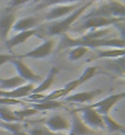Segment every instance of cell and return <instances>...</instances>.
Instances as JSON below:
<instances>
[{
	"instance_id": "cell-1",
	"label": "cell",
	"mask_w": 125,
	"mask_h": 135,
	"mask_svg": "<svg viewBox=\"0 0 125 135\" xmlns=\"http://www.w3.org/2000/svg\"><path fill=\"white\" fill-rule=\"evenodd\" d=\"M93 1H88V3H83L79 9H76L72 14L64 18H60L58 21L48 22L46 25L39 26L37 31H38V37L39 38H44V37H55V36H63L68 32L69 30L72 27V25L76 22V20L88 9L91 5H93Z\"/></svg>"
},
{
	"instance_id": "cell-2",
	"label": "cell",
	"mask_w": 125,
	"mask_h": 135,
	"mask_svg": "<svg viewBox=\"0 0 125 135\" xmlns=\"http://www.w3.org/2000/svg\"><path fill=\"white\" fill-rule=\"evenodd\" d=\"M74 47H85L91 49H98V48H115V49H124L125 41L122 38H102L93 39V41H86L77 37L71 38L68 35H63L60 42L58 44V52H60L66 48H74Z\"/></svg>"
},
{
	"instance_id": "cell-3",
	"label": "cell",
	"mask_w": 125,
	"mask_h": 135,
	"mask_svg": "<svg viewBox=\"0 0 125 135\" xmlns=\"http://www.w3.org/2000/svg\"><path fill=\"white\" fill-rule=\"evenodd\" d=\"M87 17H117L124 18L125 17V5L119 1H107L101 3L99 6L89 11Z\"/></svg>"
},
{
	"instance_id": "cell-4",
	"label": "cell",
	"mask_w": 125,
	"mask_h": 135,
	"mask_svg": "<svg viewBox=\"0 0 125 135\" xmlns=\"http://www.w3.org/2000/svg\"><path fill=\"white\" fill-rule=\"evenodd\" d=\"M85 1H69V3H64V1H59L55 5L48 9V12L44 15V20L48 22H53L60 18H64L72 14L76 9H79Z\"/></svg>"
},
{
	"instance_id": "cell-5",
	"label": "cell",
	"mask_w": 125,
	"mask_h": 135,
	"mask_svg": "<svg viewBox=\"0 0 125 135\" xmlns=\"http://www.w3.org/2000/svg\"><path fill=\"white\" fill-rule=\"evenodd\" d=\"M85 21L76 26V32H83V31H94V30H102L108 28L109 26H113L118 22L124 21V18H117V17H87L83 18Z\"/></svg>"
},
{
	"instance_id": "cell-6",
	"label": "cell",
	"mask_w": 125,
	"mask_h": 135,
	"mask_svg": "<svg viewBox=\"0 0 125 135\" xmlns=\"http://www.w3.org/2000/svg\"><path fill=\"white\" fill-rule=\"evenodd\" d=\"M17 18V9L10 5L0 9V39L6 41L7 36L12 30V26Z\"/></svg>"
},
{
	"instance_id": "cell-7",
	"label": "cell",
	"mask_w": 125,
	"mask_h": 135,
	"mask_svg": "<svg viewBox=\"0 0 125 135\" xmlns=\"http://www.w3.org/2000/svg\"><path fill=\"white\" fill-rule=\"evenodd\" d=\"M75 112L76 113H81V115H80L81 120L88 128L92 129V130H96L97 132V129H99V130H104L106 129L103 124V120H102V115H99L96 110L93 109V108H91L89 106L80 107Z\"/></svg>"
},
{
	"instance_id": "cell-8",
	"label": "cell",
	"mask_w": 125,
	"mask_h": 135,
	"mask_svg": "<svg viewBox=\"0 0 125 135\" xmlns=\"http://www.w3.org/2000/svg\"><path fill=\"white\" fill-rule=\"evenodd\" d=\"M54 46H55V41L53 38L46 39L42 44L37 46L36 48L28 50L27 53L21 54V55H16L18 59L21 58H32V59H44V58L49 57L50 54L53 53Z\"/></svg>"
},
{
	"instance_id": "cell-9",
	"label": "cell",
	"mask_w": 125,
	"mask_h": 135,
	"mask_svg": "<svg viewBox=\"0 0 125 135\" xmlns=\"http://www.w3.org/2000/svg\"><path fill=\"white\" fill-rule=\"evenodd\" d=\"M124 97H125V93L124 92L114 93V95H111V96H108V97H106V98H103V100L99 101V102L93 103V104H91L89 107H91V108H93V109L96 110L99 115H109L112 108H113L117 103L120 102Z\"/></svg>"
},
{
	"instance_id": "cell-10",
	"label": "cell",
	"mask_w": 125,
	"mask_h": 135,
	"mask_svg": "<svg viewBox=\"0 0 125 135\" xmlns=\"http://www.w3.org/2000/svg\"><path fill=\"white\" fill-rule=\"evenodd\" d=\"M11 64L14 65L15 70L17 71V75L21 79L25 80V82H28V84H36V82H41L42 81V76L34 74L32 71V69H29V66L27 64H25L21 59H18L17 57H15L12 60H11Z\"/></svg>"
},
{
	"instance_id": "cell-11",
	"label": "cell",
	"mask_w": 125,
	"mask_h": 135,
	"mask_svg": "<svg viewBox=\"0 0 125 135\" xmlns=\"http://www.w3.org/2000/svg\"><path fill=\"white\" fill-rule=\"evenodd\" d=\"M69 135H101L98 132L92 130L81 120L80 114L76 112L71 113V120H70V129Z\"/></svg>"
},
{
	"instance_id": "cell-12",
	"label": "cell",
	"mask_w": 125,
	"mask_h": 135,
	"mask_svg": "<svg viewBox=\"0 0 125 135\" xmlns=\"http://www.w3.org/2000/svg\"><path fill=\"white\" fill-rule=\"evenodd\" d=\"M102 92H103L102 89L91 90V91H85V92H75V93H70L66 97H64V100L69 103H80V104H83V103L92 102Z\"/></svg>"
},
{
	"instance_id": "cell-13",
	"label": "cell",
	"mask_w": 125,
	"mask_h": 135,
	"mask_svg": "<svg viewBox=\"0 0 125 135\" xmlns=\"http://www.w3.org/2000/svg\"><path fill=\"white\" fill-rule=\"evenodd\" d=\"M46 128L52 133H60L70 129V120L64 118L60 114H53L50 115L46 122Z\"/></svg>"
},
{
	"instance_id": "cell-14",
	"label": "cell",
	"mask_w": 125,
	"mask_h": 135,
	"mask_svg": "<svg viewBox=\"0 0 125 135\" xmlns=\"http://www.w3.org/2000/svg\"><path fill=\"white\" fill-rule=\"evenodd\" d=\"M34 85L33 84H25V85L20 86L17 89L10 90V91H3L0 90V98H14V100H20L23 97H28L32 93Z\"/></svg>"
},
{
	"instance_id": "cell-15",
	"label": "cell",
	"mask_w": 125,
	"mask_h": 135,
	"mask_svg": "<svg viewBox=\"0 0 125 135\" xmlns=\"http://www.w3.org/2000/svg\"><path fill=\"white\" fill-rule=\"evenodd\" d=\"M33 36L38 37V31L36 30H29V31H23V32H17L15 36H12L11 38H7L5 41V46L7 49H14L15 47L20 46L22 43H25L27 39H29Z\"/></svg>"
},
{
	"instance_id": "cell-16",
	"label": "cell",
	"mask_w": 125,
	"mask_h": 135,
	"mask_svg": "<svg viewBox=\"0 0 125 135\" xmlns=\"http://www.w3.org/2000/svg\"><path fill=\"white\" fill-rule=\"evenodd\" d=\"M59 71H60V68L59 66H52L50 71L48 73V75H47V78L43 79L42 81L39 82V85L36 86V87L33 89L31 95H39V93H43L44 91H47L50 86L53 85V82H54V80H55V78H57V75Z\"/></svg>"
},
{
	"instance_id": "cell-17",
	"label": "cell",
	"mask_w": 125,
	"mask_h": 135,
	"mask_svg": "<svg viewBox=\"0 0 125 135\" xmlns=\"http://www.w3.org/2000/svg\"><path fill=\"white\" fill-rule=\"evenodd\" d=\"M38 18L36 16H27V17H22L20 20H16V22L12 26V30L15 32H23V31H29L33 30L38 25Z\"/></svg>"
},
{
	"instance_id": "cell-18",
	"label": "cell",
	"mask_w": 125,
	"mask_h": 135,
	"mask_svg": "<svg viewBox=\"0 0 125 135\" xmlns=\"http://www.w3.org/2000/svg\"><path fill=\"white\" fill-rule=\"evenodd\" d=\"M104 68H107L109 71L114 73L118 76H124L125 74V59L124 57L117 58V59H109L104 63Z\"/></svg>"
},
{
	"instance_id": "cell-19",
	"label": "cell",
	"mask_w": 125,
	"mask_h": 135,
	"mask_svg": "<svg viewBox=\"0 0 125 135\" xmlns=\"http://www.w3.org/2000/svg\"><path fill=\"white\" fill-rule=\"evenodd\" d=\"M25 84H27V82H25V80L21 79L18 75L9 79L0 78V90H3V91H10V90L17 89V87L25 85Z\"/></svg>"
},
{
	"instance_id": "cell-20",
	"label": "cell",
	"mask_w": 125,
	"mask_h": 135,
	"mask_svg": "<svg viewBox=\"0 0 125 135\" xmlns=\"http://www.w3.org/2000/svg\"><path fill=\"white\" fill-rule=\"evenodd\" d=\"M102 120H103V124H104V128L107 129L109 133H122L124 134L125 133V129H124V125L118 123L117 120H114L113 118H111L109 115H102Z\"/></svg>"
},
{
	"instance_id": "cell-21",
	"label": "cell",
	"mask_w": 125,
	"mask_h": 135,
	"mask_svg": "<svg viewBox=\"0 0 125 135\" xmlns=\"http://www.w3.org/2000/svg\"><path fill=\"white\" fill-rule=\"evenodd\" d=\"M97 59H113V58H122L125 55L124 49H96Z\"/></svg>"
},
{
	"instance_id": "cell-22",
	"label": "cell",
	"mask_w": 125,
	"mask_h": 135,
	"mask_svg": "<svg viewBox=\"0 0 125 135\" xmlns=\"http://www.w3.org/2000/svg\"><path fill=\"white\" fill-rule=\"evenodd\" d=\"M98 74H104V71L99 70L97 66H92V65H91V66H87L85 70H83L82 74L77 78V81H79L80 85H82V84L87 82L88 80H91V79L94 78V76Z\"/></svg>"
},
{
	"instance_id": "cell-23",
	"label": "cell",
	"mask_w": 125,
	"mask_h": 135,
	"mask_svg": "<svg viewBox=\"0 0 125 135\" xmlns=\"http://www.w3.org/2000/svg\"><path fill=\"white\" fill-rule=\"evenodd\" d=\"M63 107V103L59 101H49V102H43V103H32L31 108L36 109L37 112H44V110H53L57 108Z\"/></svg>"
},
{
	"instance_id": "cell-24",
	"label": "cell",
	"mask_w": 125,
	"mask_h": 135,
	"mask_svg": "<svg viewBox=\"0 0 125 135\" xmlns=\"http://www.w3.org/2000/svg\"><path fill=\"white\" fill-rule=\"evenodd\" d=\"M0 122L4 123H20V119L14 113V110L6 107H0Z\"/></svg>"
},
{
	"instance_id": "cell-25",
	"label": "cell",
	"mask_w": 125,
	"mask_h": 135,
	"mask_svg": "<svg viewBox=\"0 0 125 135\" xmlns=\"http://www.w3.org/2000/svg\"><path fill=\"white\" fill-rule=\"evenodd\" d=\"M87 53H88V49L85 48V47H74L69 52L68 57L71 61H76V60H79V59H81L82 57H85Z\"/></svg>"
},
{
	"instance_id": "cell-26",
	"label": "cell",
	"mask_w": 125,
	"mask_h": 135,
	"mask_svg": "<svg viewBox=\"0 0 125 135\" xmlns=\"http://www.w3.org/2000/svg\"><path fill=\"white\" fill-rule=\"evenodd\" d=\"M0 128L6 130L7 133H21L23 132V125L21 123H4L0 122Z\"/></svg>"
},
{
	"instance_id": "cell-27",
	"label": "cell",
	"mask_w": 125,
	"mask_h": 135,
	"mask_svg": "<svg viewBox=\"0 0 125 135\" xmlns=\"http://www.w3.org/2000/svg\"><path fill=\"white\" fill-rule=\"evenodd\" d=\"M14 113L17 115V118L20 120H23L26 118H29V117H33L34 114H37L36 109H33L31 107H27V108H22V109H17V110H14Z\"/></svg>"
},
{
	"instance_id": "cell-28",
	"label": "cell",
	"mask_w": 125,
	"mask_h": 135,
	"mask_svg": "<svg viewBox=\"0 0 125 135\" xmlns=\"http://www.w3.org/2000/svg\"><path fill=\"white\" fill-rule=\"evenodd\" d=\"M28 135H58L55 133H52L50 130L46 128V127H34L27 130Z\"/></svg>"
},
{
	"instance_id": "cell-29",
	"label": "cell",
	"mask_w": 125,
	"mask_h": 135,
	"mask_svg": "<svg viewBox=\"0 0 125 135\" xmlns=\"http://www.w3.org/2000/svg\"><path fill=\"white\" fill-rule=\"evenodd\" d=\"M79 86H80V84L77 81V79L72 80V81H69L68 84H65V86L63 87V90H64V92H65V97L68 96V95H70L72 91H75Z\"/></svg>"
},
{
	"instance_id": "cell-30",
	"label": "cell",
	"mask_w": 125,
	"mask_h": 135,
	"mask_svg": "<svg viewBox=\"0 0 125 135\" xmlns=\"http://www.w3.org/2000/svg\"><path fill=\"white\" fill-rule=\"evenodd\" d=\"M25 102L21 100H14V98H0V107L5 106H22Z\"/></svg>"
},
{
	"instance_id": "cell-31",
	"label": "cell",
	"mask_w": 125,
	"mask_h": 135,
	"mask_svg": "<svg viewBox=\"0 0 125 135\" xmlns=\"http://www.w3.org/2000/svg\"><path fill=\"white\" fill-rule=\"evenodd\" d=\"M15 57L16 55H14V54H0V68L6 63H11V60Z\"/></svg>"
},
{
	"instance_id": "cell-32",
	"label": "cell",
	"mask_w": 125,
	"mask_h": 135,
	"mask_svg": "<svg viewBox=\"0 0 125 135\" xmlns=\"http://www.w3.org/2000/svg\"><path fill=\"white\" fill-rule=\"evenodd\" d=\"M0 135H28L26 132H21V133H0Z\"/></svg>"
},
{
	"instance_id": "cell-33",
	"label": "cell",
	"mask_w": 125,
	"mask_h": 135,
	"mask_svg": "<svg viewBox=\"0 0 125 135\" xmlns=\"http://www.w3.org/2000/svg\"><path fill=\"white\" fill-rule=\"evenodd\" d=\"M0 5H1V3H0Z\"/></svg>"
}]
</instances>
